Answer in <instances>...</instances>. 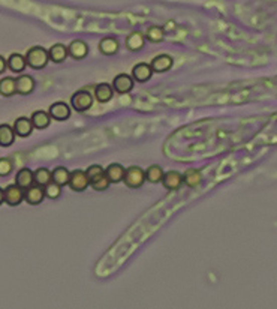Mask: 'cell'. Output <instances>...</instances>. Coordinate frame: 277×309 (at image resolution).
Masks as SVG:
<instances>
[{"label":"cell","instance_id":"cell-1","mask_svg":"<svg viewBox=\"0 0 277 309\" xmlns=\"http://www.w3.org/2000/svg\"><path fill=\"white\" fill-rule=\"evenodd\" d=\"M26 60H27V66H30L32 69H38V71L44 69L50 62L48 50H45L41 45H35L29 48V51L26 53Z\"/></svg>","mask_w":277,"mask_h":309},{"label":"cell","instance_id":"cell-2","mask_svg":"<svg viewBox=\"0 0 277 309\" xmlns=\"http://www.w3.org/2000/svg\"><path fill=\"white\" fill-rule=\"evenodd\" d=\"M146 170H143L141 167L132 165L129 168H126L124 177H123V183L130 188V189H138L144 185L146 182Z\"/></svg>","mask_w":277,"mask_h":309},{"label":"cell","instance_id":"cell-3","mask_svg":"<svg viewBox=\"0 0 277 309\" xmlns=\"http://www.w3.org/2000/svg\"><path fill=\"white\" fill-rule=\"evenodd\" d=\"M93 105V96L92 93L86 89L83 90H78L75 92L72 96H71V107L78 111V113H84L87 110H90Z\"/></svg>","mask_w":277,"mask_h":309},{"label":"cell","instance_id":"cell-4","mask_svg":"<svg viewBox=\"0 0 277 309\" xmlns=\"http://www.w3.org/2000/svg\"><path fill=\"white\" fill-rule=\"evenodd\" d=\"M90 186V179L86 171L83 170H75L71 171V179H69V188L74 192H83Z\"/></svg>","mask_w":277,"mask_h":309},{"label":"cell","instance_id":"cell-5","mask_svg":"<svg viewBox=\"0 0 277 309\" xmlns=\"http://www.w3.org/2000/svg\"><path fill=\"white\" fill-rule=\"evenodd\" d=\"M3 191H5V203L8 206H18L24 201V189L20 188L17 183L8 185Z\"/></svg>","mask_w":277,"mask_h":309},{"label":"cell","instance_id":"cell-6","mask_svg":"<svg viewBox=\"0 0 277 309\" xmlns=\"http://www.w3.org/2000/svg\"><path fill=\"white\" fill-rule=\"evenodd\" d=\"M45 198V191H44V186L38 185V183H33L30 188H27L24 191V201H27L30 206H38L44 201Z\"/></svg>","mask_w":277,"mask_h":309},{"label":"cell","instance_id":"cell-7","mask_svg":"<svg viewBox=\"0 0 277 309\" xmlns=\"http://www.w3.org/2000/svg\"><path fill=\"white\" fill-rule=\"evenodd\" d=\"M112 87L117 93L126 95L133 89V77L127 74H118L112 81Z\"/></svg>","mask_w":277,"mask_h":309},{"label":"cell","instance_id":"cell-8","mask_svg":"<svg viewBox=\"0 0 277 309\" xmlns=\"http://www.w3.org/2000/svg\"><path fill=\"white\" fill-rule=\"evenodd\" d=\"M48 113H50L51 119H54L57 122H65L71 117V107L66 102L59 101V102L51 104Z\"/></svg>","mask_w":277,"mask_h":309},{"label":"cell","instance_id":"cell-9","mask_svg":"<svg viewBox=\"0 0 277 309\" xmlns=\"http://www.w3.org/2000/svg\"><path fill=\"white\" fill-rule=\"evenodd\" d=\"M150 65H152L153 72L162 74V72H167V71H170L173 68L174 60H173V57L170 54H159V56L153 57Z\"/></svg>","mask_w":277,"mask_h":309},{"label":"cell","instance_id":"cell-10","mask_svg":"<svg viewBox=\"0 0 277 309\" xmlns=\"http://www.w3.org/2000/svg\"><path fill=\"white\" fill-rule=\"evenodd\" d=\"M153 75V69H152V65L150 63H136L133 68H132V77L135 81L138 83H146L152 78Z\"/></svg>","mask_w":277,"mask_h":309},{"label":"cell","instance_id":"cell-11","mask_svg":"<svg viewBox=\"0 0 277 309\" xmlns=\"http://www.w3.org/2000/svg\"><path fill=\"white\" fill-rule=\"evenodd\" d=\"M162 185L165 186V189L168 191H177L180 189V186L183 185V174L180 171H168L164 174L162 179Z\"/></svg>","mask_w":277,"mask_h":309},{"label":"cell","instance_id":"cell-12","mask_svg":"<svg viewBox=\"0 0 277 309\" xmlns=\"http://www.w3.org/2000/svg\"><path fill=\"white\" fill-rule=\"evenodd\" d=\"M68 51L69 56L75 60H81L89 54V45L87 42H84L83 39H75L68 45Z\"/></svg>","mask_w":277,"mask_h":309},{"label":"cell","instance_id":"cell-13","mask_svg":"<svg viewBox=\"0 0 277 309\" xmlns=\"http://www.w3.org/2000/svg\"><path fill=\"white\" fill-rule=\"evenodd\" d=\"M33 122L32 119H27V117H18L15 122H14V131L18 137L21 138H27L32 135L33 132Z\"/></svg>","mask_w":277,"mask_h":309},{"label":"cell","instance_id":"cell-14","mask_svg":"<svg viewBox=\"0 0 277 309\" xmlns=\"http://www.w3.org/2000/svg\"><path fill=\"white\" fill-rule=\"evenodd\" d=\"M15 83H17V93L23 96L30 95L35 90V84H36L33 77L30 75H18L15 78Z\"/></svg>","mask_w":277,"mask_h":309},{"label":"cell","instance_id":"cell-15","mask_svg":"<svg viewBox=\"0 0 277 309\" xmlns=\"http://www.w3.org/2000/svg\"><path fill=\"white\" fill-rule=\"evenodd\" d=\"M114 96V87L108 83H100L94 87V98L100 104L109 102Z\"/></svg>","mask_w":277,"mask_h":309},{"label":"cell","instance_id":"cell-16","mask_svg":"<svg viewBox=\"0 0 277 309\" xmlns=\"http://www.w3.org/2000/svg\"><path fill=\"white\" fill-rule=\"evenodd\" d=\"M144 45H146V35H143L141 32H132L126 38V48L132 53L143 50Z\"/></svg>","mask_w":277,"mask_h":309},{"label":"cell","instance_id":"cell-17","mask_svg":"<svg viewBox=\"0 0 277 309\" xmlns=\"http://www.w3.org/2000/svg\"><path fill=\"white\" fill-rule=\"evenodd\" d=\"M124 173H126V168H123L121 164H109L106 168H105V174L108 177V180L111 183H120L123 182V177H124Z\"/></svg>","mask_w":277,"mask_h":309},{"label":"cell","instance_id":"cell-18","mask_svg":"<svg viewBox=\"0 0 277 309\" xmlns=\"http://www.w3.org/2000/svg\"><path fill=\"white\" fill-rule=\"evenodd\" d=\"M15 183L26 191L35 183V173L30 168H21L15 176Z\"/></svg>","mask_w":277,"mask_h":309},{"label":"cell","instance_id":"cell-19","mask_svg":"<svg viewBox=\"0 0 277 309\" xmlns=\"http://www.w3.org/2000/svg\"><path fill=\"white\" fill-rule=\"evenodd\" d=\"M48 54H50V60L53 63H63L66 60V57L69 56V51H68V47L63 45V44H54L50 50H48Z\"/></svg>","mask_w":277,"mask_h":309},{"label":"cell","instance_id":"cell-20","mask_svg":"<svg viewBox=\"0 0 277 309\" xmlns=\"http://www.w3.org/2000/svg\"><path fill=\"white\" fill-rule=\"evenodd\" d=\"M27 66V60L26 56H21L20 53H14L9 56L8 59V68L14 72V74H21Z\"/></svg>","mask_w":277,"mask_h":309},{"label":"cell","instance_id":"cell-21","mask_svg":"<svg viewBox=\"0 0 277 309\" xmlns=\"http://www.w3.org/2000/svg\"><path fill=\"white\" fill-rule=\"evenodd\" d=\"M15 131L14 126L8 125V123H2L0 125V146L2 147H9L14 144L15 141Z\"/></svg>","mask_w":277,"mask_h":309},{"label":"cell","instance_id":"cell-22","mask_svg":"<svg viewBox=\"0 0 277 309\" xmlns=\"http://www.w3.org/2000/svg\"><path fill=\"white\" fill-rule=\"evenodd\" d=\"M118 41L112 36H106L99 42V51L105 56H112L118 51Z\"/></svg>","mask_w":277,"mask_h":309},{"label":"cell","instance_id":"cell-23","mask_svg":"<svg viewBox=\"0 0 277 309\" xmlns=\"http://www.w3.org/2000/svg\"><path fill=\"white\" fill-rule=\"evenodd\" d=\"M32 122H33V126L36 129H47L51 123V116L48 111H42V110H38L32 114Z\"/></svg>","mask_w":277,"mask_h":309},{"label":"cell","instance_id":"cell-24","mask_svg":"<svg viewBox=\"0 0 277 309\" xmlns=\"http://www.w3.org/2000/svg\"><path fill=\"white\" fill-rule=\"evenodd\" d=\"M17 93V83L12 77H3L0 80V95L5 98H11Z\"/></svg>","mask_w":277,"mask_h":309},{"label":"cell","instance_id":"cell-25","mask_svg":"<svg viewBox=\"0 0 277 309\" xmlns=\"http://www.w3.org/2000/svg\"><path fill=\"white\" fill-rule=\"evenodd\" d=\"M51 176H53V182L59 183L60 186H66L69 185V179H71V171L65 167H56L53 171H51Z\"/></svg>","mask_w":277,"mask_h":309},{"label":"cell","instance_id":"cell-26","mask_svg":"<svg viewBox=\"0 0 277 309\" xmlns=\"http://www.w3.org/2000/svg\"><path fill=\"white\" fill-rule=\"evenodd\" d=\"M183 182H185L189 188H196V186H199L201 182H202V176H201L199 170H196V168H189V170H186L185 174H183Z\"/></svg>","mask_w":277,"mask_h":309},{"label":"cell","instance_id":"cell-27","mask_svg":"<svg viewBox=\"0 0 277 309\" xmlns=\"http://www.w3.org/2000/svg\"><path fill=\"white\" fill-rule=\"evenodd\" d=\"M164 174L165 171L162 170V167L159 165H150L147 170H146V179L147 182L150 183H162V179H164Z\"/></svg>","mask_w":277,"mask_h":309},{"label":"cell","instance_id":"cell-28","mask_svg":"<svg viewBox=\"0 0 277 309\" xmlns=\"http://www.w3.org/2000/svg\"><path fill=\"white\" fill-rule=\"evenodd\" d=\"M33 173H35V183H38L41 186H45V185H48L53 180L51 171L48 168H45V167H41V168H38Z\"/></svg>","mask_w":277,"mask_h":309},{"label":"cell","instance_id":"cell-29","mask_svg":"<svg viewBox=\"0 0 277 309\" xmlns=\"http://www.w3.org/2000/svg\"><path fill=\"white\" fill-rule=\"evenodd\" d=\"M164 36H165V32H164V29L159 27V26H152V27H149V29H147V33H146L147 41H150V42H153V44L164 41Z\"/></svg>","mask_w":277,"mask_h":309},{"label":"cell","instance_id":"cell-30","mask_svg":"<svg viewBox=\"0 0 277 309\" xmlns=\"http://www.w3.org/2000/svg\"><path fill=\"white\" fill-rule=\"evenodd\" d=\"M44 191H45V197L47 198H51V200H56L62 195V186L56 182H50L48 185L44 186Z\"/></svg>","mask_w":277,"mask_h":309},{"label":"cell","instance_id":"cell-31","mask_svg":"<svg viewBox=\"0 0 277 309\" xmlns=\"http://www.w3.org/2000/svg\"><path fill=\"white\" fill-rule=\"evenodd\" d=\"M87 176H89V179H90V183H93V182H97V180H100V179H103V177H106V174H105V170L100 167V165H97V164H93V165H90L89 168H87Z\"/></svg>","mask_w":277,"mask_h":309},{"label":"cell","instance_id":"cell-32","mask_svg":"<svg viewBox=\"0 0 277 309\" xmlns=\"http://www.w3.org/2000/svg\"><path fill=\"white\" fill-rule=\"evenodd\" d=\"M12 171V161L9 158H0V177H6Z\"/></svg>","mask_w":277,"mask_h":309},{"label":"cell","instance_id":"cell-33","mask_svg":"<svg viewBox=\"0 0 277 309\" xmlns=\"http://www.w3.org/2000/svg\"><path fill=\"white\" fill-rule=\"evenodd\" d=\"M6 68H8V60L3 56H0V74H3L6 71Z\"/></svg>","mask_w":277,"mask_h":309},{"label":"cell","instance_id":"cell-34","mask_svg":"<svg viewBox=\"0 0 277 309\" xmlns=\"http://www.w3.org/2000/svg\"><path fill=\"white\" fill-rule=\"evenodd\" d=\"M3 203H5V191L0 188V206H2Z\"/></svg>","mask_w":277,"mask_h":309}]
</instances>
